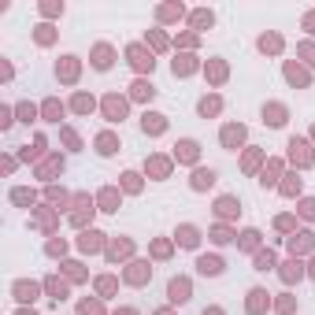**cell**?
Here are the masks:
<instances>
[{
  "label": "cell",
  "mask_w": 315,
  "mask_h": 315,
  "mask_svg": "<svg viewBox=\"0 0 315 315\" xmlns=\"http://www.w3.org/2000/svg\"><path fill=\"white\" fill-rule=\"evenodd\" d=\"M126 60L133 63V71H152V67H156L152 52H145L141 45H130V49H126Z\"/></svg>",
  "instance_id": "cell-1"
},
{
  "label": "cell",
  "mask_w": 315,
  "mask_h": 315,
  "mask_svg": "<svg viewBox=\"0 0 315 315\" xmlns=\"http://www.w3.org/2000/svg\"><path fill=\"white\" fill-rule=\"evenodd\" d=\"M56 74H60L63 82H74L78 78V56H63V60L56 63Z\"/></svg>",
  "instance_id": "cell-2"
},
{
  "label": "cell",
  "mask_w": 315,
  "mask_h": 315,
  "mask_svg": "<svg viewBox=\"0 0 315 315\" xmlns=\"http://www.w3.org/2000/svg\"><path fill=\"white\" fill-rule=\"evenodd\" d=\"M104 115H108V119H122V115H126V100L115 97V93L104 97Z\"/></svg>",
  "instance_id": "cell-3"
},
{
  "label": "cell",
  "mask_w": 315,
  "mask_h": 315,
  "mask_svg": "<svg viewBox=\"0 0 315 315\" xmlns=\"http://www.w3.org/2000/svg\"><path fill=\"white\" fill-rule=\"evenodd\" d=\"M12 293H15V300L34 304V297H37V282H15V285H12Z\"/></svg>",
  "instance_id": "cell-4"
},
{
  "label": "cell",
  "mask_w": 315,
  "mask_h": 315,
  "mask_svg": "<svg viewBox=\"0 0 315 315\" xmlns=\"http://www.w3.org/2000/svg\"><path fill=\"white\" fill-rule=\"evenodd\" d=\"M111 45H97V49H93V67H97V71H108L111 67Z\"/></svg>",
  "instance_id": "cell-5"
},
{
  "label": "cell",
  "mask_w": 315,
  "mask_h": 315,
  "mask_svg": "<svg viewBox=\"0 0 315 315\" xmlns=\"http://www.w3.org/2000/svg\"><path fill=\"white\" fill-rule=\"evenodd\" d=\"M167 293H171V300H175V304H186L189 300V282L186 278H175V282L167 285Z\"/></svg>",
  "instance_id": "cell-6"
},
{
  "label": "cell",
  "mask_w": 315,
  "mask_h": 315,
  "mask_svg": "<svg viewBox=\"0 0 315 315\" xmlns=\"http://www.w3.org/2000/svg\"><path fill=\"white\" fill-rule=\"evenodd\" d=\"M245 141V126H223V145L226 148H237Z\"/></svg>",
  "instance_id": "cell-7"
},
{
  "label": "cell",
  "mask_w": 315,
  "mask_h": 315,
  "mask_svg": "<svg viewBox=\"0 0 315 315\" xmlns=\"http://www.w3.org/2000/svg\"><path fill=\"white\" fill-rule=\"evenodd\" d=\"M189 23H193V30H208V26L215 23V15L208 12V8H197V12L189 15Z\"/></svg>",
  "instance_id": "cell-8"
},
{
  "label": "cell",
  "mask_w": 315,
  "mask_h": 315,
  "mask_svg": "<svg viewBox=\"0 0 315 315\" xmlns=\"http://www.w3.org/2000/svg\"><path fill=\"white\" fill-rule=\"evenodd\" d=\"M197 267H200V274H223V260L219 256H200Z\"/></svg>",
  "instance_id": "cell-9"
},
{
  "label": "cell",
  "mask_w": 315,
  "mask_h": 315,
  "mask_svg": "<svg viewBox=\"0 0 315 315\" xmlns=\"http://www.w3.org/2000/svg\"><path fill=\"white\" fill-rule=\"evenodd\" d=\"M263 122L282 126V122H285V108H282V104H267V108H263Z\"/></svg>",
  "instance_id": "cell-10"
},
{
  "label": "cell",
  "mask_w": 315,
  "mask_h": 315,
  "mask_svg": "<svg viewBox=\"0 0 315 315\" xmlns=\"http://www.w3.org/2000/svg\"><path fill=\"white\" fill-rule=\"evenodd\" d=\"M141 126H145V133H164V115H156V111H145V119H141Z\"/></svg>",
  "instance_id": "cell-11"
},
{
  "label": "cell",
  "mask_w": 315,
  "mask_h": 315,
  "mask_svg": "<svg viewBox=\"0 0 315 315\" xmlns=\"http://www.w3.org/2000/svg\"><path fill=\"white\" fill-rule=\"evenodd\" d=\"M130 97L133 100H152V97H156V89H152V82H133L130 85Z\"/></svg>",
  "instance_id": "cell-12"
},
{
  "label": "cell",
  "mask_w": 315,
  "mask_h": 315,
  "mask_svg": "<svg viewBox=\"0 0 315 315\" xmlns=\"http://www.w3.org/2000/svg\"><path fill=\"white\" fill-rule=\"evenodd\" d=\"M156 15H160V23H175V19H182V15H186V8H182V4H164Z\"/></svg>",
  "instance_id": "cell-13"
},
{
  "label": "cell",
  "mask_w": 315,
  "mask_h": 315,
  "mask_svg": "<svg viewBox=\"0 0 315 315\" xmlns=\"http://www.w3.org/2000/svg\"><path fill=\"white\" fill-rule=\"evenodd\" d=\"M285 78H289L293 85H308V71L297 67V63H285Z\"/></svg>",
  "instance_id": "cell-14"
},
{
  "label": "cell",
  "mask_w": 315,
  "mask_h": 315,
  "mask_svg": "<svg viewBox=\"0 0 315 315\" xmlns=\"http://www.w3.org/2000/svg\"><path fill=\"white\" fill-rule=\"evenodd\" d=\"M41 115L49 119V122H60V115H63V104H60V100H45V104H41Z\"/></svg>",
  "instance_id": "cell-15"
},
{
  "label": "cell",
  "mask_w": 315,
  "mask_h": 315,
  "mask_svg": "<svg viewBox=\"0 0 315 315\" xmlns=\"http://www.w3.org/2000/svg\"><path fill=\"white\" fill-rule=\"evenodd\" d=\"M263 308H267V293H263V289H252V293H249V311L260 315Z\"/></svg>",
  "instance_id": "cell-16"
},
{
  "label": "cell",
  "mask_w": 315,
  "mask_h": 315,
  "mask_svg": "<svg viewBox=\"0 0 315 315\" xmlns=\"http://www.w3.org/2000/svg\"><path fill=\"white\" fill-rule=\"evenodd\" d=\"M115 148H119V141L111 137V133H100V137H97V152H100V156H111Z\"/></svg>",
  "instance_id": "cell-17"
},
{
  "label": "cell",
  "mask_w": 315,
  "mask_h": 315,
  "mask_svg": "<svg viewBox=\"0 0 315 315\" xmlns=\"http://www.w3.org/2000/svg\"><path fill=\"white\" fill-rule=\"evenodd\" d=\"M178 160L193 164V160H197V141H178Z\"/></svg>",
  "instance_id": "cell-18"
},
{
  "label": "cell",
  "mask_w": 315,
  "mask_h": 315,
  "mask_svg": "<svg viewBox=\"0 0 315 315\" xmlns=\"http://www.w3.org/2000/svg\"><path fill=\"white\" fill-rule=\"evenodd\" d=\"M282 49V37L278 34H263L260 37V52H278Z\"/></svg>",
  "instance_id": "cell-19"
},
{
  "label": "cell",
  "mask_w": 315,
  "mask_h": 315,
  "mask_svg": "<svg viewBox=\"0 0 315 315\" xmlns=\"http://www.w3.org/2000/svg\"><path fill=\"white\" fill-rule=\"evenodd\" d=\"M78 245H82V249H85V252H93V249H100V234H97V230H85V234L78 237Z\"/></svg>",
  "instance_id": "cell-20"
},
{
  "label": "cell",
  "mask_w": 315,
  "mask_h": 315,
  "mask_svg": "<svg viewBox=\"0 0 315 315\" xmlns=\"http://www.w3.org/2000/svg\"><path fill=\"white\" fill-rule=\"evenodd\" d=\"M193 71H197L193 56H178V60H175V74H193Z\"/></svg>",
  "instance_id": "cell-21"
},
{
  "label": "cell",
  "mask_w": 315,
  "mask_h": 315,
  "mask_svg": "<svg viewBox=\"0 0 315 315\" xmlns=\"http://www.w3.org/2000/svg\"><path fill=\"white\" fill-rule=\"evenodd\" d=\"M289 148H293V160H297V164H308V160H311V156H308V145H304V141L293 137V141H289Z\"/></svg>",
  "instance_id": "cell-22"
},
{
  "label": "cell",
  "mask_w": 315,
  "mask_h": 315,
  "mask_svg": "<svg viewBox=\"0 0 315 315\" xmlns=\"http://www.w3.org/2000/svg\"><path fill=\"white\" fill-rule=\"evenodd\" d=\"M37 8H41V15H45V19L63 15V4H60V0H45V4H37Z\"/></svg>",
  "instance_id": "cell-23"
},
{
  "label": "cell",
  "mask_w": 315,
  "mask_h": 315,
  "mask_svg": "<svg viewBox=\"0 0 315 315\" xmlns=\"http://www.w3.org/2000/svg\"><path fill=\"white\" fill-rule=\"evenodd\" d=\"M34 37H37V45H52V41H56V30H52L49 23H41V26H37V34H34Z\"/></svg>",
  "instance_id": "cell-24"
},
{
  "label": "cell",
  "mask_w": 315,
  "mask_h": 315,
  "mask_svg": "<svg viewBox=\"0 0 315 315\" xmlns=\"http://www.w3.org/2000/svg\"><path fill=\"white\" fill-rule=\"evenodd\" d=\"M212 182H215V171H197L193 175V189H208Z\"/></svg>",
  "instance_id": "cell-25"
},
{
  "label": "cell",
  "mask_w": 315,
  "mask_h": 315,
  "mask_svg": "<svg viewBox=\"0 0 315 315\" xmlns=\"http://www.w3.org/2000/svg\"><path fill=\"white\" fill-rule=\"evenodd\" d=\"M178 241H182L186 249H193V245L200 241V237H197V230H193V226H182V230H178Z\"/></svg>",
  "instance_id": "cell-26"
},
{
  "label": "cell",
  "mask_w": 315,
  "mask_h": 315,
  "mask_svg": "<svg viewBox=\"0 0 315 315\" xmlns=\"http://www.w3.org/2000/svg\"><path fill=\"white\" fill-rule=\"evenodd\" d=\"M126 278H130L133 285H137V282H145V278H148V271H145V263H133V267H130V271H126Z\"/></svg>",
  "instance_id": "cell-27"
},
{
  "label": "cell",
  "mask_w": 315,
  "mask_h": 315,
  "mask_svg": "<svg viewBox=\"0 0 315 315\" xmlns=\"http://www.w3.org/2000/svg\"><path fill=\"white\" fill-rule=\"evenodd\" d=\"M215 208H219V215H234V212H237V200H234V197H223Z\"/></svg>",
  "instance_id": "cell-28"
},
{
  "label": "cell",
  "mask_w": 315,
  "mask_h": 315,
  "mask_svg": "<svg viewBox=\"0 0 315 315\" xmlns=\"http://www.w3.org/2000/svg\"><path fill=\"white\" fill-rule=\"evenodd\" d=\"M219 111V97H204L200 100V115H215Z\"/></svg>",
  "instance_id": "cell-29"
},
{
  "label": "cell",
  "mask_w": 315,
  "mask_h": 315,
  "mask_svg": "<svg viewBox=\"0 0 315 315\" xmlns=\"http://www.w3.org/2000/svg\"><path fill=\"white\" fill-rule=\"evenodd\" d=\"M12 200H15V204H34V193H30V189H12Z\"/></svg>",
  "instance_id": "cell-30"
},
{
  "label": "cell",
  "mask_w": 315,
  "mask_h": 315,
  "mask_svg": "<svg viewBox=\"0 0 315 315\" xmlns=\"http://www.w3.org/2000/svg\"><path fill=\"white\" fill-rule=\"evenodd\" d=\"M74 111H93V97H85V93H78V97H74Z\"/></svg>",
  "instance_id": "cell-31"
},
{
  "label": "cell",
  "mask_w": 315,
  "mask_h": 315,
  "mask_svg": "<svg viewBox=\"0 0 315 315\" xmlns=\"http://www.w3.org/2000/svg\"><path fill=\"white\" fill-rule=\"evenodd\" d=\"M300 274H304V271H300V263H297V260H293V263H285V271H282V278H285V282H293V278H300Z\"/></svg>",
  "instance_id": "cell-32"
},
{
  "label": "cell",
  "mask_w": 315,
  "mask_h": 315,
  "mask_svg": "<svg viewBox=\"0 0 315 315\" xmlns=\"http://www.w3.org/2000/svg\"><path fill=\"white\" fill-rule=\"evenodd\" d=\"M267 267H274V256L271 252H260V256H256V271H267Z\"/></svg>",
  "instance_id": "cell-33"
},
{
  "label": "cell",
  "mask_w": 315,
  "mask_h": 315,
  "mask_svg": "<svg viewBox=\"0 0 315 315\" xmlns=\"http://www.w3.org/2000/svg\"><path fill=\"white\" fill-rule=\"evenodd\" d=\"M56 171H63V160H49V164L41 167V178H49V175H56Z\"/></svg>",
  "instance_id": "cell-34"
},
{
  "label": "cell",
  "mask_w": 315,
  "mask_h": 315,
  "mask_svg": "<svg viewBox=\"0 0 315 315\" xmlns=\"http://www.w3.org/2000/svg\"><path fill=\"white\" fill-rule=\"evenodd\" d=\"M37 115V108H34V104H19V119H23V122H30Z\"/></svg>",
  "instance_id": "cell-35"
},
{
  "label": "cell",
  "mask_w": 315,
  "mask_h": 315,
  "mask_svg": "<svg viewBox=\"0 0 315 315\" xmlns=\"http://www.w3.org/2000/svg\"><path fill=\"white\" fill-rule=\"evenodd\" d=\"M304 252V249H311V234H300V237H293V252Z\"/></svg>",
  "instance_id": "cell-36"
},
{
  "label": "cell",
  "mask_w": 315,
  "mask_h": 315,
  "mask_svg": "<svg viewBox=\"0 0 315 315\" xmlns=\"http://www.w3.org/2000/svg\"><path fill=\"white\" fill-rule=\"evenodd\" d=\"M256 241H260V234H256V230H245V234H241V245H245V249H256Z\"/></svg>",
  "instance_id": "cell-37"
},
{
  "label": "cell",
  "mask_w": 315,
  "mask_h": 315,
  "mask_svg": "<svg viewBox=\"0 0 315 315\" xmlns=\"http://www.w3.org/2000/svg\"><path fill=\"white\" fill-rule=\"evenodd\" d=\"M45 285H49V293H56V297H63V293H67V285H63L60 278H49Z\"/></svg>",
  "instance_id": "cell-38"
},
{
  "label": "cell",
  "mask_w": 315,
  "mask_h": 315,
  "mask_svg": "<svg viewBox=\"0 0 315 315\" xmlns=\"http://www.w3.org/2000/svg\"><path fill=\"white\" fill-rule=\"evenodd\" d=\"M148 41H152V49H167V37L160 34V30H152V34H148Z\"/></svg>",
  "instance_id": "cell-39"
},
{
  "label": "cell",
  "mask_w": 315,
  "mask_h": 315,
  "mask_svg": "<svg viewBox=\"0 0 315 315\" xmlns=\"http://www.w3.org/2000/svg\"><path fill=\"white\" fill-rule=\"evenodd\" d=\"M208 74H212L215 82H223V78H226V67H223V63H212V67H208Z\"/></svg>",
  "instance_id": "cell-40"
},
{
  "label": "cell",
  "mask_w": 315,
  "mask_h": 315,
  "mask_svg": "<svg viewBox=\"0 0 315 315\" xmlns=\"http://www.w3.org/2000/svg\"><path fill=\"white\" fill-rule=\"evenodd\" d=\"M130 252V241H119V245H111V260H119V256H126Z\"/></svg>",
  "instance_id": "cell-41"
},
{
  "label": "cell",
  "mask_w": 315,
  "mask_h": 315,
  "mask_svg": "<svg viewBox=\"0 0 315 315\" xmlns=\"http://www.w3.org/2000/svg\"><path fill=\"white\" fill-rule=\"evenodd\" d=\"M12 122H15V119H12V108H0V126L8 130V126H12Z\"/></svg>",
  "instance_id": "cell-42"
},
{
  "label": "cell",
  "mask_w": 315,
  "mask_h": 315,
  "mask_svg": "<svg viewBox=\"0 0 315 315\" xmlns=\"http://www.w3.org/2000/svg\"><path fill=\"white\" fill-rule=\"evenodd\" d=\"M100 204H104V212H111V204H115V193H111V189H108V193H100Z\"/></svg>",
  "instance_id": "cell-43"
},
{
  "label": "cell",
  "mask_w": 315,
  "mask_h": 315,
  "mask_svg": "<svg viewBox=\"0 0 315 315\" xmlns=\"http://www.w3.org/2000/svg\"><path fill=\"white\" fill-rule=\"evenodd\" d=\"M97 289H100V293H111V289H115V282H111V278H100Z\"/></svg>",
  "instance_id": "cell-44"
},
{
  "label": "cell",
  "mask_w": 315,
  "mask_h": 315,
  "mask_svg": "<svg viewBox=\"0 0 315 315\" xmlns=\"http://www.w3.org/2000/svg\"><path fill=\"white\" fill-rule=\"evenodd\" d=\"M300 212L308 215V219H315V200H304V204H300Z\"/></svg>",
  "instance_id": "cell-45"
},
{
  "label": "cell",
  "mask_w": 315,
  "mask_h": 315,
  "mask_svg": "<svg viewBox=\"0 0 315 315\" xmlns=\"http://www.w3.org/2000/svg\"><path fill=\"white\" fill-rule=\"evenodd\" d=\"M300 56H308V63H315V45H300Z\"/></svg>",
  "instance_id": "cell-46"
},
{
  "label": "cell",
  "mask_w": 315,
  "mask_h": 315,
  "mask_svg": "<svg viewBox=\"0 0 315 315\" xmlns=\"http://www.w3.org/2000/svg\"><path fill=\"white\" fill-rule=\"evenodd\" d=\"M63 141H67L71 148H78V137H74V130H63Z\"/></svg>",
  "instance_id": "cell-47"
},
{
  "label": "cell",
  "mask_w": 315,
  "mask_h": 315,
  "mask_svg": "<svg viewBox=\"0 0 315 315\" xmlns=\"http://www.w3.org/2000/svg\"><path fill=\"white\" fill-rule=\"evenodd\" d=\"M304 30H311V34H315V12L304 15Z\"/></svg>",
  "instance_id": "cell-48"
},
{
  "label": "cell",
  "mask_w": 315,
  "mask_h": 315,
  "mask_svg": "<svg viewBox=\"0 0 315 315\" xmlns=\"http://www.w3.org/2000/svg\"><path fill=\"white\" fill-rule=\"evenodd\" d=\"M82 311H85V315H100V308H97V304H82Z\"/></svg>",
  "instance_id": "cell-49"
},
{
  "label": "cell",
  "mask_w": 315,
  "mask_h": 315,
  "mask_svg": "<svg viewBox=\"0 0 315 315\" xmlns=\"http://www.w3.org/2000/svg\"><path fill=\"white\" fill-rule=\"evenodd\" d=\"M204 315H223V311H219V308H212V311H204Z\"/></svg>",
  "instance_id": "cell-50"
},
{
  "label": "cell",
  "mask_w": 315,
  "mask_h": 315,
  "mask_svg": "<svg viewBox=\"0 0 315 315\" xmlns=\"http://www.w3.org/2000/svg\"><path fill=\"white\" fill-rule=\"evenodd\" d=\"M19 315H34V311H26V308H23V311H19Z\"/></svg>",
  "instance_id": "cell-51"
},
{
  "label": "cell",
  "mask_w": 315,
  "mask_h": 315,
  "mask_svg": "<svg viewBox=\"0 0 315 315\" xmlns=\"http://www.w3.org/2000/svg\"><path fill=\"white\" fill-rule=\"evenodd\" d=\"M119 315H133V311H126V308H122V311H119Z\"/></svg>",
  "instance_id": "cell-52"
},
{
  "label": "cell",
  "mask_w": 315,
  "mask_h": 315,
  "mask_svg": "<svg viewBox=\"0 0 315 315\" xmlns=\"http://www.w3.org/2000/svg\"><path fill=\"white\" fill-rule=\"evenodd\" d=\"M160 315H171V311H160Z\"/></svg>",
  "instance_id": "cell-53"
},
{
  "label": "cell",
  "mask_w": 315,
  "mask_h": 315,
  "mask_svg": "<svg viewBox=\"0 0 315 315\" xmlns=\"http://www.w3.org/2000/svg\"><path fill=\"white\" fill-rule=\"evenodd\" d=\"M311 274H315V263H311Z\"/></svg>",
  "instance_id": "cell-54"
}]
</instances>
